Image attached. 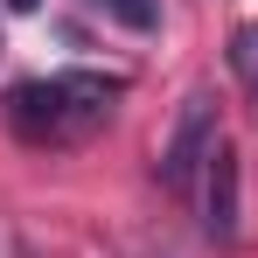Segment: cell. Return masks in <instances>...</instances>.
<instances>
[{
    "label": "cell",
    "instance_id": "1",
    "mask_svg": "<svg viewBox=\"0 0 258 258\" xmlns=\"http://www.w3.org/2000/svg\"><path fill=\"white\" fill-rule=\"evenodd\" d=\"M119 91H126V77H112V70L28 77V84L7 91V126H14V140H28V147H70V140H84V133H98L112 119Z\"/></svg>",
    "mask_w": 258,
    "mask_h": 258
},
{
    "label": "cell",
    "instance_id": "2",
    "mask_svg": "<svg viewBox=\"0 0 258 258\" xmlns=\"http://www.w3.org/2000/svg\"><path fill=\"white\" fill-rule=\"evenodd\" d=\"M210 147H216V91L196 84L181 98V112H174L168 147H161V188L168 196H188L196 174H203V161H210Z\"/></svg>",
    "mask_w": 258,
    "mask_h": 258
},
{
    "label": "cell",
    "instance_id": "3",
    "mask_svg": "<svg viewBox=\"0 0 258 258\" xmlns=\"http://www.w3.org/2000/svg\"><path fill=\"white\" fill-rule=\"evenodd\" d=\"M237 188H244L237 147L216 140L210 161H203V230H210V244H237Z\"/></svg>",
    "mask_w": 258,
    "mask_h": 258
},
{
    "label": "cell",
    "instance_id": "4",
    "mask_svg": "<svg viewBox=\"0 0 258 258\" xmlns=\"http://www.w3.org/2000/svg\"><path fill=\"white\" fill-rule=\"evenodd\" d=\"M91 7H98V14H112V21L133 28V35H147V28L161 21V7H154V0H91Z\"/></svg>",
    "mask_w": 258,
    "mask_h": 258
},
{
    "label": "cell",
    "instance_id": "5",
    "mask_svg": "<svg viewBox=\"0 0 258 258\" xmlns=\"http://www.w3.org/2000/svg\"><path fill=\"white\" fill-rule=\"evenodd\" d=\"M230 63H237V77H244V84H258V21L230 35Z\"/></svg>",
    "mask_w": 258,
    "mask_h": 258
},
{
    "label": "cell",
    "instance_id": "6",
    "mask_svg": "<svg viewBox=\"0 0 258 258\" xmlns=\"http://www.w3.org/2000/svg\"><path fill=\"white\" fill-rule=\"evenodd\" d=\"M7 7H14V14H35V7H42V0H7Z\"/></svg>",
    "mask_w": 258,
    "mask_h": 258
},
{
    "label": "cell",
    "instance_id": "7",
    "mask_svg": "<svg viewBox=\"0 0 258 258\" xmlns=\"http://www.w3.org/2000/svg\"><path fill=\"white\" fill-rule=\"evenodd\" d=\"M251 91H258V84H251Z\"/></svg>",
    "mask_w": 258,
    "mask_h": 258
}]
</instances>
